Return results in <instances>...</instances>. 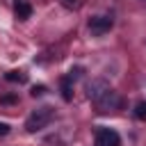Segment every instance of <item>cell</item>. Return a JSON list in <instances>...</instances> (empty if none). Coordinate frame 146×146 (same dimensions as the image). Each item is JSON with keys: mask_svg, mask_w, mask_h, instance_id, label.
Wrapping results in <instances>:
<instances>
[{"mask_svg": "<svg viewBox=\"0 0 146 146\" xmlns=\"http://www.w3.org/2000/svg\"><path fill=\"white\" fill-rule=\"evenodd\" d=\"M9 123H5V121H0V137H5V135H9Z\"/></svg>", "mask_w": 146, "mask_h": 146, "instance_id": "obj_11", "label": "cell"}, {"mask_svg": "<svg viewBox=\"0 0 146 146\" xmlns=\"http://www.w3.org/2000/svg\"><path fill=\"white\" fill-rule=\"evenodd\" d=\"M110 30H112V18L110 16H91L89 18V32L94 36H103Z\"/></svg>", "mask_w": 146, "mask_h": 146, "instance_id": "obj_4", "label": "cell"}, {"mask_svg": "<svg viewBox=\"0 0 146 146\" xmlns=\"http://www.w3.org/2000/svg\"><path fill=\"white\" fill-rule=\"evenodd\" d=\"M96 105H98L100 112H110V110H119V107L123 105V100H121V96H119L114 89H110L107 94H103V96L96 100Z\"/></svg>", "mask_w": 146, "mask_h": 146, "instance_id": "obj_2", "label": "cell"}, {"mask_svg": "<svg viewBox=\"0 0 146 146\" xmlns=\"http://www.w3.org/2000/svg\"><path fill=\"white\" fill-rule=\"evenodd\" d=\"M5 78L9 80V82H27V75L25 73H21V71H9V73H5Z\"/></svg>", "mask_w": 146, "mask_h": 146, "instance_id": "obj_8", "label": "cell"}, {"mask_svg": "<svg viewBox=\"0 0 146 146\" xmlns=\"http://www.w3.org/2000/svg\"><path fill=\"white\" fill-rule=\"evenodd\" d=\"M62 98L71 100L73 98V87H71V78H62Z\"/></svg>", "mask_w": 146, "mask_h": 146, "instance_id": "obj_7", "label": "cell"}, {"mask_svg": "<svg viewBox=\"0 0 146 146\" xmlns=\"http://www.w3.org/2000/svg\"><path fill=\"white\" fill-rule=\"evenodd\" d=\"M52 116H55V112H52L50 107H39V110H34V112L25 119V130H27V132L43 130V128L52 121Z\"/></svg>", "mask_w": 146, "mask_h": 146, "instance_id": "obj_1", "label": "cell"}, {"mask_svg": "<svg viewBox=\"0 0 146 146\" xmlns=\"http://www.w3.org/2000/svg\"><path fill=\"white\" fill-rule=\"evenodd\" d=\"M96 146H121V137L116 130H110V128H98L96 130Z\"/></svg>", "mask_w": 146, "mask_h": 146, "instance_id": "obj_3", "label": "cell"}, {"mask_svg": "<svg viewBox=\"0 0 146 146\" xmlns=\"http://www.w3.org/2000/svg\"><path fill=\"white\" fill-rule=\"evenodd\" d=\"M16 16L21 18V21H25V18H30L32 16V5L30 2H16Z\"/></svg>", "mask_w": 146, "mask_h": 146, "instance_id": "obj_6", "label": "cell"}, {"mask_svg": "<svg viewBox=\"0 0 146 146\" xmlns=\"http://www.w3.org/2000/svg\"><path fill=\"white\" fill-rule=\"evenodd\" d=\"M66 2H73V0H66Z\"/></svg>", "mask_w": 146, "mask_h": 146, "instance_id": "obj_13", "label": "cell"}, {"mask_svg": "<svg viewBox=\"0 0 146 146\" xmlns=\"http://www.w3.org/2000/svg\"><path fill=\"white\" fill-rule=\"evenodd\" d=\"M43 94H46V87H43V84H39V87L32 89V96H34V98H36V96H43Z\"/></svg>", "mask_w": 146, "mask_h": 146, "instance_id": "obj_10", "label": "cell"}, {"mask_svg": "<svg viewBox=\"0 0 146 146\" xmlns=\"http://www.w3.org/2000/svg\"><path fill=\"white\" fill-rule=\"evenodd\" d=\"M135 116H137L139 121H146V100H139V103L135 105Z\"/></svg>", "mask_w": 146, "mask_h": 146, "instance_id": "obj_9", "label": "cell"}, {"mask_svg": "<svg viewBox=\"0 0 146 146\" xmlns=\"http://www.w3.org/2000/svg\"><path fill=\"white\" fill-rule=\"evenodd\" d=\"M107 91H110V84H107L105 80H91L89 87H87V96H89L94 103H96L103 94H107Z\"/></svg>", "mask_w": 146, "mask_h": 146, "instance_id": "obj_5", "label": "cell"}, {"mask_svg": "<svg viewBox=\"0 0 146 146\" xmlns=\"http://www.w3.org/2000/svg\"><path fill=\"white\" fill-rule=\"evenodd\" d=\"M14 100H16L14 96H5V98H2V103H14Z\"/></svg>", "mask_w": 146, "mask_h": 146, "instance_id": "obj_12", "label": "cell"}]
</instances>
